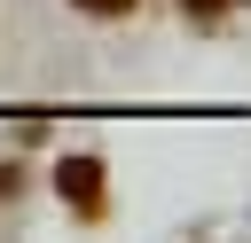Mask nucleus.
Returning a JSON list of instances; mask_svg holds the SVG:
<instances>
[{
	"instance_id": "obj_1",
	"label": "nucleus",
	"mask_w": 251,
	"mask_h": 243,
	"mask_svg": "<svg viewBox=\"0 0 251 243\" xmlns=\"http://www.w3.org/2000/svg\"><path fill=\"white\" fill-rule=\"evenodd\" d=\"M55 188L71 196V212H86V219L102 212V165H94V157H63V165H55Z\"/></svg>"
},
{
	"instance_id": "obj_3",
	"label": "nucleus",
	"mask_w": 251,
	"mask_h": 243,
	"mask_svg": "<svg viewBox=\"0 0 251 243\" xmlns=\"http://www.w3.org/2000/svg\"><path fill=\"white\" fill-rule=\"evenodd\" d=\"M188 16H204V24H212V16H227V0H188Z\"/></svg>"
},
{
	"instance_id": "obj_2",
	"label": "nucleus",
	"mask_w": 251,
	"mask_h": 243,
	"mask_svg": "<svg viewBox=\"0 0 251 243\" xmlns=\"http://www.w3.org/2000/svg\"><path fill=\"white\" fill-rule=\"evenodd\" d=\"M71 8H86V16H126V8H141V0H71Z\"/></svg>"
}]
</instances>
